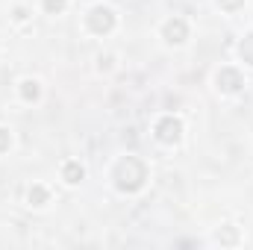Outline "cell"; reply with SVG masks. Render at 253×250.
<instances>
[{
	"label": "cell",
	"mask_w": 253,
	"mask_h": 250,
	"mask_svg": "<svg viewBox=\"0 0 253 250\" xmlns=\"http://www.w3.org/2000/svg\"><path fill=\"white\" fill-rule=\"evenodd\" d=\"M156 132H159V138H162V141H177V138H180V132H183V126H180L177 118H165V121H159Z\"/></svg>",
	"instance_id": "6da1fadb"
},
{
	"label": "cell",
	"mask_w": 253,
	"mask_h": 250,
	"mask_svg": "<svg viewBox=\"0 0 253 250\" xmlns=\"http://www.w3.org/2000/svg\"><path fill=\"white\" fill-rule=\"evenodd\" d=\"M109 27H112V12L103 9V6H97V9L91 12V30L103 33V30H109Z\"/></svg>",
	"instance_id": "7a4b0ae2"
},
{
	"label": "cell",
	"mask_w": 253,
	"mask_h": 250,
	"mask_svg": "<svg viewBox=\"0 0 253 250\" xmlns=\"http://www.w3.org/2000/svg\"><path fill=\"white\" fill-rule=\"evenodd\" d=\"M165 39L174 42V44H180V42L186 39V24H183L180 18H177V21H168V24H165Z\"/></svg>",
	"instance_id": "3957f363"
},
{
	"label": "cell",
	"mask_w": 253,
	"mask_h": 250,
	"mask_svg": "<svg viewBox=\"0 0 253 250\" xmlns=\"http://www.w3.org/2000/svg\"><path fill=\"white\" fill-rule=\"evenodd\" d=\"M65 180H68V183H80V180H83V165L68 162V165H65Z\"/></svg>",
	"instance_id": "277c9868"
},
{
	"label": "cell",
	"mask_w": 253,
	"mask_h": 250,
	"mask_svg": "<svg viewBox=\"0 0 253 250\" xmlns=\"http://www.w3.org/2000/svg\"><path fill=\"white\" fill-rule=\"evenodd\" d=\"M47 200V191L42 186H36V188H30V203H36V206H42Z\"/></svg>",
	"instance_id": "5b68a950"
},
{
	"label": "cell",
	"mask_w": 253,
	"mask_h": 250,
	"mask_svg": "<svg viewBox=\"0 0 253 250\" xmlns=\"http://www.w3.org/2000/svg\"><path fill=\"white\" fill-rule=\"evenodd\" d=\"M21 91H24V97H27V100H36V97H39V83H30V80H27Z\"/></svg>",
	"instance_id": "8992f818"
},
{
	"label": "cell",
	"mask_w": 253,
	"mask_h": 250,
	"mask_svg": "<svg viewBox=\"0 0 253 250\" xmlns=\"http://www.w3.org/2000/svg\"><path fill=\"white\" fill-rule=\"evenodd\" d=\"M44 9H47V12H62L65 0H44Z\"/></svg>",
	"instance_id": "52a82bcc"
},
{
	"label": "cell",
	"mask_w": 253,
	"mask_h": 250,
	"mask_svg": "<svg viewBox=\"0 0 253 250\" xmlns=\"http://www.w3.org/2000/svg\"><path fill=\"white\" fill-rule=\"evenodd\" d=\"M6 147H9V132L0 129V150H6Z\"/></svg>",
	"instance_id": "ba28073f"
},
{
	"label": "cell",
	"mask_w": 253,
	"mask_h": 250,
	"mask_svg": "<svg viewBox=\"0 0 253 250\" xmlns=\"http://www.w3.org/2000/svg\"><path fill=\"white\" fill-rule=\"evenodd\" d=\"M221 3H224V6H227V9H233V6H239V3H242V0H221Z\"/></svg>",
	"instance_id": "9c48e42d"
}]
</instances>
